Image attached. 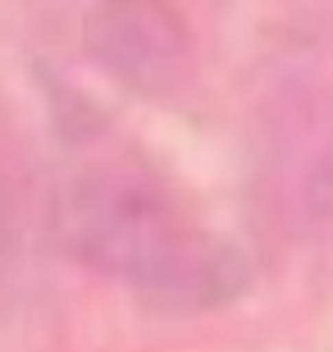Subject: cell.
Listing matches in <instances>:
<instances>
[{
    "label": "cell",
    "mask_w": 333,
    "mask_h": 352,
    "mask_svg": "<svg viewBox=\"0 0 333 352\" xmlns=\"http://www.w3.org/2000/svg\"><path fill=\"white\" fill-rule=\"evenodd\" d=\"M65 234L87 265L160 307H215L246 279L233 248L201 234L160 174L133 156L96 160L78 174L65 197Z\"/></svg>",
    "instance_id": "1"
},
{
    "label": "cell",
    "mask_w": 333,
    "mask_h": 352,
    "mask_svg": "<svg viewBox=\"0 0 333 352\" xmlns=\"http://www.w3.org/2000/svg\"><path fill=\"white\" fill-rule=\"evenodd\" d=\"M265 188L274 220L297 238L333 234V96L320 87H288L269 101Z\"/></svg>",
    "instance_id": "2"
},
{
    "label": "cell",
    "mask_w": 333,
    "mask_h": 352,
    "mask_svg": "<svg viewBox=\"0 0 333 352\" xmlns=\"http://www.w3.org/2000/svg\"><path fill=\"white\" fill-rule=\"evenodd\" d=\"M87 55L137 96H174L192 74V32L169 0H101L87 14Z\"/></svg>",
    "instance_id": "3"
}]
</instances>
